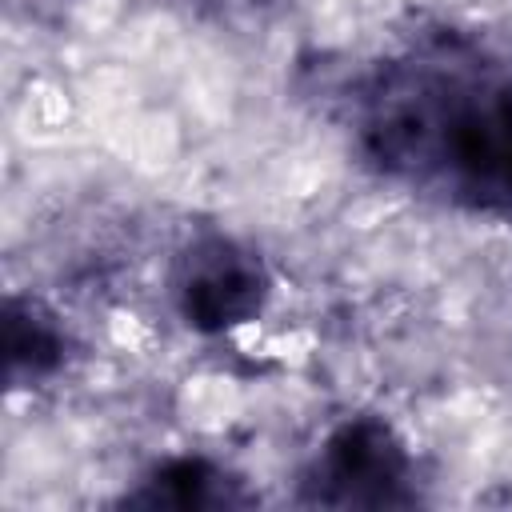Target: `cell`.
I'll return each mask as SVG.
<instances>
[{
  "label": "cell",
  "instance_id": "6da1fadb",
  "mask_svg": "<svg viewBox=\"0 0 512 512\" xmlns=\"http://www.w3.org/2000/svg\"><path fill=\"white\" fill-rule=\"evenodd\" d=\"M360 144L396 180L512 212V76L464 48L392 60L364 92Z\"/></svg>",
  "mask_w": 512,
  "mask_h": 512
},
{
  "label": "cell",
  "instance_id": "7a4b0ae2",
  "mask_svg": "<svg viewBox=\"0 0 512 512\" xmlns=\"http://www.w3.org/2000/svg\"><path fill=\"white\" fill-rule=\"evenodd\" d=\"M308 500L332 508H388L408 504V452L400 436L372 416L344 420L320 448Z\"/></svg>",
  "mask_w": 512,
  "mask_h": 512
},
{
  "label": "cell",
  "instance_id": "3957f363",
  "mask_svg": "<svg viewBox=\"0 0 512 512\" xmlns=\"http://www.w3.org/2000/svg\"><path fill=\"white\" fill-rule=\"evenodd\" d=\"M172 292L180 316L196 332H228L264 308L268 272L236 240L204 236L180 256Z\"/></svg>",
  "mask_w": 512,
  "mask_h": 512
},
{
  "label": "cell",
  "instance_id": "277c9868",
  "mask_svg": "<svg viewBox=\"0 0 512 512\" xmlns=\"http://www.w3.org/2000/svg\"><path fill=\"white\" fill-rule=\"evenodd\" d=\"M128 504L140 508H180V512H200V508H232L248 504V492L240 480H232L224 468L200 456H180L160 464L132 496Z\"/></svg>",
  "mask_w": 512,
  "mask_h": 512
},
{
  "label": "cell",
  "instance_id": "5b68a950",
  "mask_svg": "<svg viewBox=\"0 0 512 512\" xmlns=\"http://www.w3.org/2000/svg\"><path fill=\"white\" fill-rule=\"evenodd\" d=\"M4 356L12 380H40L64 360V332L32 300H8L4 308Z\"/></svg>",
  "mask_w": 512,
  "mask_h": 512
}]
</instances>
